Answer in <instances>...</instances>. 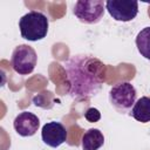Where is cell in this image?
I'll return each mask as SVG.
<instances>
[{
  "label": "cell",
  "instance_id": "9c48e42d",
  "mask_svg": "<svg viewBox=\"0 0 150 150\" xmlns=\"http://www.w3.org/2000/svg\"><path fill=\"white\" fill-rule=\"evenodd\" d=\"M104 144V136L100 129L91 128L88 129L81 141L82 150H98Z\"/></svg>",
  "mask_w": 150,
  "mask_h": 150
},
{
  "label": "cell",
  "instance_id": "6da1fadb",
  "mask_svg": "<svg viewBox=\"0 0 150 150\" xmlns=\"http://www.w3.org/2000/svg\"><path fill=\"white\" fill-rule=\"evenodd\" d=\"M63 68L69 83V95L77 101L98 94L105 81L107 66L93 55H71Z\"/></svg>",
  "mask_w": 150,
  "mask_h": 150
},
{
  "label": "cell",
  "instance_id": "8fae6325",
  "mask_svg": "<svg viewBox=\"0 0 150 150\" xmlns=\"http://www.w3.org/2000/svg\"><path fill=\"white\" fill-rule=\"evenodd\" d=\"M136 47L139 54L150 61V26L143 28L136 36Z\"/></svg>",
  "mask_w": 150,
  "mask_h": 150
},
{
  "label": "cell",
  "instance_id": "8992f818",
  "mask_svg": "<svg viewBox=\"0 0 150 150\" xmlns=\"http://www.w3.org/2000/svg\"><path fill=\"white\" fill-rule=\"evenodd\" d=\"M105 9L114 20L128 22L138 14V2L131 0H108L105 1Z\"/></svg>",
  "mask_w": 150,
  "mask_h": 150
},
{
  "label": "cell",
  "instance_id": "52a82bcc",
  "mask_svg": "<svg viewBox=\"0 0 150 150\" xmlns=\"http://www.w3.org/2000/svg\"><path fill=\"white\" fill-rule=\"evenodd\" d=\"M68 132L61 122L52 121L46 123L41 130V138L45 144L52 148H57L67 141Z\"/></svg>",
  "mask_w": 150,
  "mask_h": 150
},
{
  "label": "cell",
  "instance_id": "7a4b0ae2",
  "mask_svg": "<svg viewBox=\"0 0 150 150\" xmlns=\"http://www.w3.org/2000/svg\"><path fill=\"white\" fill-rule=\"evenodd\" d=\"M19 28L23 39L28 41H39L46 38L49 28V20L42 12L30 11L21 16L19 20Z\"/></svg>",
  "mask_w": 150,
  "mask_h": 150
},
{
  "label": "cell",
  "instance_id": "ba28073f",
  "mask_svg": "<svg viewBox=\"0 0 150 150\" xmlns=\"http://www.w3.org/2000/svg\"><path fill=\"white\" fill-rule=\"evenodd\" d=\"M39 127H40L39 117L29 111L20 112L13 121L14 130L22 137H29L35 135Z\"/></svg>",
  "mask_w": 150,
  "mask_h": 150
},
{
  "label": "cell",
  "instance_id": "3957f363",
  "mask_svg": "<svg viewBox=\"0 0 150 150\" xmlns=\"http://www.w3.org/2000/svg\"><path fill=\"white\" fill-rule=\"evenodd\" d=\"M136 89L130 82H118L110 88L109 101L120 112H127L136 102Z\"/></svg>",
  "mask_w": 150,
  "mask_h": 150
},
{
  "label": "cell",
  "instance_id": "277c9868",
  "mask_svg": "<svg viewBox=\"0 0 150 150\" xmlns=\"http://www.w3.org/2000/svg\"><path fill=\"white\" fill-rule=\"evenodd\" d=\"M105 2L102 0H79L74 5V15L83 23H97L104 15Z\"/></svg>",
  "mask_w": 150,
  "mask_h": 150
},
{
  "label": "cell",
  "instance_id": "7c38bea8",
  "mask_svg": "<svg viewBox=\"0 0 150 150\" xmlns=\"http://www.w3.org/2000/svg\"><path fill=\"white\" fill-rule=\"evenodd\" d=\"M84 118L90 122V123H95V122H98L101 120V112L98 109L96 108H89L87 109V111L84 112Z\"/></svg>",
  "mask_w": 150,
  "mask_h": 150
},
{
  "label": "cell",
  "instance_id": "5b68a950",
  "mask_svg": "<svg viewBox=\"0 0 150 150\" xmlns=\"http://www.w3.org/2000/svg\"><path fill=\"white\" fill-rule=\"evenodd\" d=\"M36 52L33 47L28 45H19L14 48L12 53V67L19 75L30 74L36 66Z\"/></svg>",
  "mask_w": 150,
  "mask_h": 150
},
{
  "label": "cell",
  "instance_id": "30bf717a",
  "mask_svg": "<svg viewBox=\"0 0 150 150\" xmlns=\"http://www.w3.org/2000/svg\"><path fill=\"white\" fill-rule=\"evenodd\" d=\"M130 115L141 123L150 122V97L142 96L138 98L135 102Z\"/></svg>",
  "mask_w": 150,
  "mask_h": 150
}]
</instances>
